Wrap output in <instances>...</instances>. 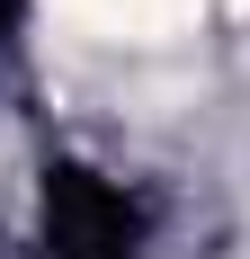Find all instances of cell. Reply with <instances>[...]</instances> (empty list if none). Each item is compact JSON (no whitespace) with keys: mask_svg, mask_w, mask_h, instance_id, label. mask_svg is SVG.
<instances>
[{"mask_svg":"<svg viewBox=\"0 0 250 259\" xmlns=\"http://www.w3.org/2000/svg\"><path fill=\"white\" fill-rule=\"evenodd\" d=\"M63 9L107 27V36H170V27L197 18V0H63Z\"/></svg>","mask_w":250,"mask_h":259,"instance_id":"1","label":"cell"}]
</instances>
